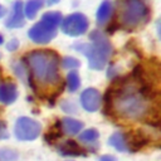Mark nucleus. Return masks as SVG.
<instances>
[{
	"instance_id": "0eeeda50",
	"label": "nucleus",
	"mask_w": 161,
	"mask_h": 161,
	"mask_svg": "<svg viewBox=\"0 0 161 161\" xmlns=\"http://www.w3.org/2000/svg\"><path fill=\"white\" fill-rule=\"evenodd\" d=\"M55 35L57 29L43 21H38L28 30L29 39L36 44H48L55 38Z\"/></svg>"
},
{
	"instance_id": "9b49d317",
	"label": "nucleus",
	"mask_w": 161,
	"mask_h": 161,
	"mask_svg": "<svg viewBox=\"0 0 161 161\" xmlns=\"http://www.w3.org/2000/svg\"><path fill=\"white\" fill-rule=\"evenodd\" d=\"M82 128H83V122H80L75 118L65 117L59 121V130H62L63 133H65V135H69V136L78 135L82 131Z\"/></svg>"
},
{
	"instance_id": "1a4fd4ad",
	"label": "nucleus",
	"mask_w": 161,
	"mask_h": 161,
	"mask_svg": "<svg viewBox=\"0 0 161 161\" xmlns=\"http://www.w3.org/2000/svg\"><path fill=\"white\" fill-rule=\"evenodd\" d=\"M25 24V15H24V3L21 0H16L13 5V13L6 19L5 25L10 29L21 28Z\"/></svg>"
},
{
	"instance_id": "b1692460",
	"label": "nucleus",
	"mask_w": 161,
	"mask_h": 161,
	"mask_svg": "<svg viewBox=\"0 0 161 161\" xmlns=\"http://www.w3.org/2000/svg\"><path fill=\"white\" fill-rule=\"evenodd\" d=\"M5 14H6V9L0 4V18H3Z\"/></svg>"
},
{
	"instance_id": "aec40b11",
	"label": "nucleus",
	"mask_w": 161,
	"mask_h": 161,
	"mask_svg": "<svg viewBox=\"0 0 161 161\" xmlns=\"http://www.w3.org/2000/svg\"><path fill=\"white\" fill-rule=\"evenodd\" d=\"M80 65V62L74 58V57H64L62 59V67L65 68V69H70V70H74L77 69L78 67Z\"/></svg>"
},
{
	"instance_id": "dca6fc26",
	"label": "nucleus",
	"mask_w": 161,
	"mask_h": 161,
	"mask_svg": "<svg viewBox=\"0 0 161 161\" xmlns=\"http://www.w3.org/2000/svg\"><path fill=\"white\" fill-rule=\"evenodd\" d=\"M62 19H63L62 13L54 10V11H47V13H44L42 15L40 21H43V23H45V24H48V25H50V26H53V28L57 29L60 25Z\"/></svg>"
},
{
	"instance_id": "4be33fe9",
	"label": "nucleus",
	"mask_w": 161,
	"mask_h": 161,
	"mask_svg": "<svg viewBox=\"0 0 161 161\" xmlns=\"http://www.w3.org/2000/svg\"><path fill=\"white\" fill-rule=\"evenodd\" d=\"M18 48H19V42H18V39H11V40L6 44V49H8L9 52H15Z\"/></svg>"
},
{
	"instance_id": "6ab92c4d",
	"label": "nucleus",
	"mask_w": 161,
	"mask_h": 161,
	"mask_svg": "<svg viewBox=\"0 0 161 161\" xmlns=\"http://www.w3.org/2000/svg\"><path fill=\"white\" fill-rule=\"evenodd\" d=\"M19 157L15 150L10 148H1L0 150V161H16Z\"/></svg>"
},
{
	"instance_id": "20e7f679",
	"label": "nucleus",
	"mask_w": 161,
	"mask_h": 161,
	"mask_svg": "<svg viewBox=\"0 0 161 161\" xmlns=\"http://www.w3.org/2000/svg\"><path fill=\"white\" fill-rule=\"evenodd\" d=\"M118 15L121 25L127 30H132L148 21L150 9L143 0H119Z\"/></svg>"
},
{
	"instance_id": "6e6552de",
	"label": "nucleus",
	"mask_w": 161,
	"mask_h": 161,
	"mask_svg": "<svg viewBox=\"0 0 161 161\" xmlns=\"http://www.w3.org/2000/svg\"><path fill=\"white\" fill-rule=\"evenodd\" d=\"M80 104L88 112H96L102 104V96L96 88H87L80 93Z\"/></svg>"
},
{
	"instance_id": "2eb2a0df",
	"label": "nucleus",
	"mask_w": 161,
	"mask_h": 161,
	"mask_svg": "<svg viewBox=\"0 0 161 161\" xmlns=\"http://www.w3.org/2000/svg\"><path fill=\"white\" fill-rule=\"evenodd\" d=\"M44 6V0H28L24 5V15L26 19H34L38 11Z\"/></svg>"
},
{
	"instance_id": "f257e3e1",
	"label": "nucleus",
	"mask_w": 161,
	"mask_h": 161,
	"mask_svg": "<svg viewBox=\"0 0 161 161\" xmlns=\"http://www.w3.org/2000/svg\"><path fill=\"white\" fill-rule=\"evenodd\" d=\"M150 101V86H136L128 80H123L117 88L108 91L107 111L125 119L140 121L151 113Z\"/></svg>"
},
{
	"instance_id": "bb28decb",
	"label": "nucleus",
	"mask_w": 161,
	"mask_h": 161,
	"mask_svg": "<svg viewBox=\"0 0 161 161\" xmlns=\"http://www.w3.org/2000/svg\"><path fill=\"white\" fill-rule=\"evenodd\" d=\"M0 57H1V55H0Z\"/></svg>"
},
{
	"instance_id": "a878e982",
	"label": "nucleus",
	"mask_w": 161,
	"mask_h": 161,
	"mask_svg": "<svg viewBox=\"0 0 161 161\" xmlns=\"http://www.w3.org/2000/svg\"><path fill=\"white\" fill-rule=\"evenodd\" d=\"M3 43H4V36H3L1 34H0V45H1Z\"/></svg>"
},
{
	"instance_id": "f3484780",
	"label": "nucleus",
	"mask_w": 161,
	"mask_h": 161,
	"mask_svg": "<svg viewBox=\"0 0 161 161\" xmlns=\"http://www.w3.org/2000/svg\"><path fill=\"white\" fill-rule=\"evenodd\" d=\"M98 137H99V133L96 128H88V130H84L83 132L79 133L78 140L84 145H91L92 146V145L97 143Z\"/></svg>"
},
{
	"instance_id": "f03ea898",
	"label": "nucleus",
	"mask_w": 161,
	"mask_h": 161,
	"mask_svg": "<svg viewBox=\"0 0 161 161\" xmlns=\"http://www.w3.org/2000/svg\"><path fill=\"white\" fill-rule=\"evenodd\" d=\"M29 72V86L34 91L38 87H62L59 73L60 58L52 49H35L25 55L24 60Z\"/></svg>"
},
{
	"instance_id": "f8f14e48",
	"label": "nucleus",
	"mask_w": 161,
	"mask_h": 161,
	"mask_svg": "<svg viewBox=\"0 0 161 161\" xmlns=\"http://www.w3.org/2000/svg\"><path fill=\"white\" fill-rule=\"evenodd\" d=\"M112 13H113V3L111 0H103L98 9H97V13H96V21L99 26L104 25L112 16Z\"/></svg>"
},
{
	"instance_id": "a211bd4d",
	"label": "nucleus",
	"mask_w": 161,
	"mask_h": 161,
	"mask_svg": "<svg viewBox=\"0 0 161 161\" xmlns=\"http://www.w3.org/2000/svg\"><path fill=\"white\" fill-rule=\"evenodd\" d=\"M65 86H67V89L69 92H75L78 91V88L80 87V77L78 74L77 70H70L68 74H67V79H65Z\"/></svg>"
},
{
	"instance_id": "393cba45",
	"label": "nucleus",
	"mask_w": 161,
	"mask_h": 161,
	"mask_svg": "<svg viewBox=\"0 0 161 161\" xmlns=\"http://www.w3.org/2000/svg\"><path fill=\"white\" fill-rule=\"evenodd\" d=\"M60 0H47V5H55L58 4Z\"/></svg>"
},
{
	"instance_id": "5701e85b",
	"label": "nucleus",
	"mask_w": 161,
	"mask_h": 161,
	"mask_svg": "<svg viewBox=\"0 0 161 161\" xmlns=\"http://www.w3.org/2000/svg\"><path fill=\"white\" fill-rule=\"evenodd\" d=\"M99 161H117V158L113 155H103L99 157Z\"/></svg>"
},
{
	"instance_id": "423d86ee",
	"label": "nucleus",
	"mask_w": 161,
	"mask_h": 161,
	"mask_svg": "<svg viewBox=\"0 0 161 161\" xmlns=\"http://www.w3.org/2000/svg\"><path fill=\"white\" fill-rule=\"evenodd\" d=\"M42 125L30 117H19L14 126V133L20 141H33L39 137Z\"/></svg>"
},
{
	"instance_id": "9d476101",
	"label": "nucleus",
	"mask_w": 161,
	"mask_h": 161,
	"mask_svg": "<svg viewBox=\"0 0 161 161\" xmlns=\"http://www.w3.org/2000/svg\"><path fill=\"white\" fill-rule=\"evenodd\" d=\"M18 98V88L14 83L5 82L0 84V103L11 104Z\"/></svg>"
},
{
	"instance_id": "4468645a",
	"label": "nucleus",
	"mask_w": 161,
	"mask_h": 161,
	"mask_svg": "<svg viewBox=\"0 0 161 161\" xmlns=\"http://www.w3.org/2000/svg\"><path fill=\"white\" fill-rule=\"evenodd\" d=\"M108 145H111L112 147H114L117 151H121V152H125V151L128 150L126 135L122 133V132H114L108 138Z\"/></svg>"
},
{
	"instance_id": "ddd939ff",
	"label": "nucleus",
	"mask_w": 161,
	"mask_h": 161,
	"mask_svg": "<svg viewBox=\"0 0 161 161\" xmlns=\"http://www.w3.org/2000/svg\"><path fill=\"white\" fill-rule=\"evenodd\" d=\"M58 151L64 156H84V150L73 140L63 141L58 146Z\"/></svg>"
},
{
	"instance_id": "412c9836",
	"label": "nucleus",
	"mask_w": 161,
	"mask_h": 161,
	"mask_svg": "<svg viewBox=\"0 0 161 161\" xmlns=\"http://www.w3.org/2000/svg\"><path fill=\"white\" fill-rule=\"evenodd\" d=\"M8 137H9V132H8L6 123L0 119V140H5Z\"/></svg>"
},
{
	"instance_id": "39448f33",
	"label": "nucleus",
	"mask_w": 161,
	"mask_h": 161,
	"mask_svg": "<svg viewBox=\"0 0 161 161\" xmlns=\"http://www.w3.org/2000/svg\"><path fill=\"white\" fill-rule=\"evenodd\" d=\"M89 26L88 18L83 13H72L62 19L60 29L68 36H80Z\"/></svg>"
},
{
	"instance_id": "7ed1b4c3",
	"label": "nucleus",
	"mask_w": 161,
	"mask_h": 161,
	"mask_svg": "<svg viewBox=\"0 0 161 161\" xmlns=\"http://www.w3.org/2000/svg\"><path fill=\"white\" fill-rule=\"evenodd\" d=\"M89 40L91 43H75L73 48L88 59V65L91 69L101 70L106 67L112 55V44L108 38L97 29L91 31Z\"/></svg>"
}]
</instances>
